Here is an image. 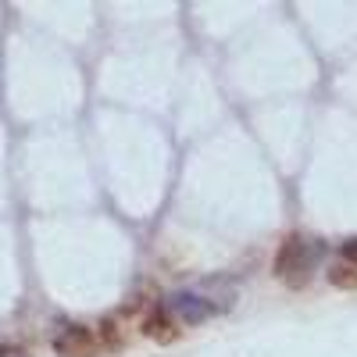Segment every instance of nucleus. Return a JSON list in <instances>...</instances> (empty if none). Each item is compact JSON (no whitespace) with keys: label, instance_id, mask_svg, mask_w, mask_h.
I'll return each instance as SVG.
<instances>
[{"label":"nucleus","instance_id":"f257e3e1","mask_svg":"<svg viewBox=\"0 0 357 357\" xmlns=\"http://www.w3.org/2000/svg\"><path fill=\"white\" fill-rule=\"evenodd\" d=\"M314 254L318 247H311L304 236H286L282 247H279V257H275V275L289 286L301 289L307 279H311V268H314Z\"/></svg>","mask_w":357,"mask_h":357},{"label":"nucleus","instance_id":"f03ea898","mask_svg":"<svg viewBox=\"0 0 357 357\" xmlns=\"http://www.w3.org/2000/svg\"><path fill=\"white\" fill-rule=\"evenodd\" d=\"M54 350L61 357H93L97 340H93L89 329H82V325H65V329L54 336Z\"/></svg>","mask_w":357,"mask_h":357},{"label":"nucleus","instance_id":"7ed1b4c3","mask_svg":"<svg viewBox=\"0 0 357 357\" xmlns=\"http://www.w3.org/2000/svg\"><path fill=\"white\" fill-rule=\"evenodd\" d=\"M165 307H168L172 318L186 321V325H200V321H207L215 314V304H207L204 296H193V293H175Z\"/></svg>","mask_w":357,"mask_h":357},{"label":"nucleus","instance_id":"20e7f679","mask_svg":"<svg viewBox=\"0 0 357 357\" xmlns=\"http://www.w3.org/2000/svg\"><path fill=\"white\" fill-rule=\"evenodd\" d=\"M143 333L154 336L158 343H172V340L178 336V329H175V321H172L168 307H154V314L146 318V325H143Z\"/></svg>","mask_w":357,"mask_h":357},{"label":"nucleus","instance_id":"39448f33","mask_svg":"<svg viewBox=\"0 0 357 357\" xmlns=\"http://www.w3.org/2000/svg\"><path fill=\"white\" fill-rule=\"evenodd\" d=\"M329 282L340 289H357V268L354 264H333L329 268Z\"/></svg>","mask_w":357,"mask_h":357},{"label":"nucleus","instance_id":"423d86ee","mask_svg":"<svg viewBox=\"0 0 357 357\" xmlns=\"http://www.w3.org/2000/svg\"><path fill=\"white\" fill-rule=\"evenodd\" d=\"M343 257L357 268V240H347V243H343Z\"/></svg>","mask_w":357,"mask_h":357},{"label":"nucleus","instance_id":"0eeeda50","mask_svg":"<svg viewBox=\"0 0 357 357\" xmlns=\"http://www.w3.org/2000/svg\"><path fill=\"white\" fill-rule=\"evenodd\" d=\"M0 357H29V354L18 350V347H11V343H0Z\"/></svg>","mask_w":357,"mask_h":357}]
</instances>
